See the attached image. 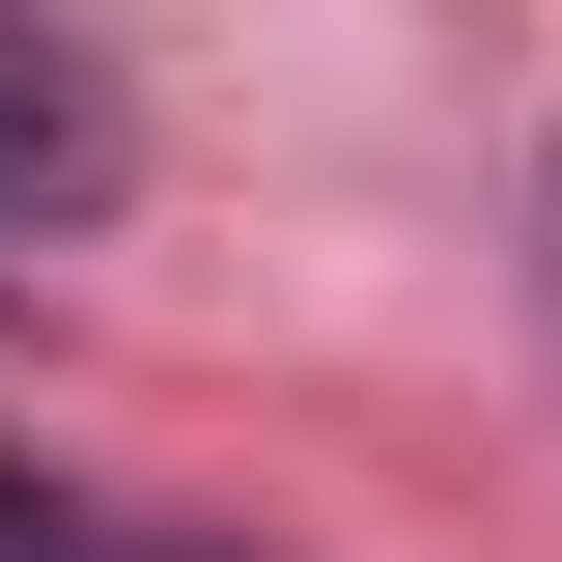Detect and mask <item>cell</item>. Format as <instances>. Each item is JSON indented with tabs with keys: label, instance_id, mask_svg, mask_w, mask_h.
<instances>
[{
	"label": "cell",
	"instance_id": "6da1fadb",
	"mask_svg": "<svg viewBox=\"0 0 562 562\" xmlns=\"http://www.w3.org/2000/svg\"><path fill=\"white\" fill-rule=\"evenodd\" d=\"M113 169H140V113H113V57H85L57 0H0V225L57 254V225H113Z\"/></svg>",
	"mask_w": 562,
	"mask_h": 562
},
{
	"label": "cell",
	"instance_id": "7a4b0ae2",
	"mask_svg": "<svg viewBox=\"0 0 562 562\" xmlns=\"http://www.w3.org/2000/svg\"><path fill=\"white\" fill-rule=\"evenodd\" d=\"M0 562H225V535H140V506H85V479L0 450Z\"/></svg>",
	"mask_w": 562,
	"mask_h": 562
}]
</instances>
